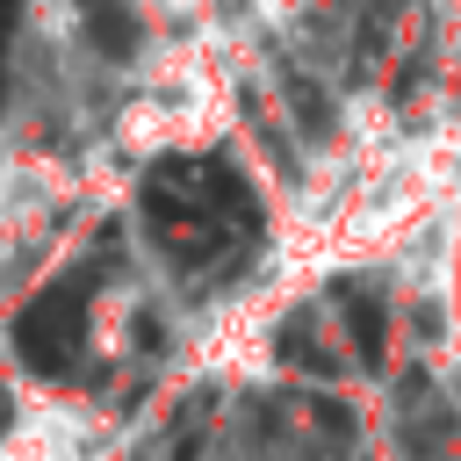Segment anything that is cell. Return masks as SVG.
<instances>
[{
    "label": "cell",
    "mask_w": 461,
    "mask_h": 461,
    "mask_svg": "<svg viewBox=\"0 0 461 461\" xmlns=\"http://www.w3.org/2000/svg\"><path fill=\"white\" fill-rule=\"evenodd\" d=\"M339 310H346L353 353H360V360H382V331H389V317H382V295H375V288H339Z\"/></svg>",
    "instance_id": "3957f363"
},
{
    "label": "cell",
    "mask_w": 461,
    "mask_h": 461,
    "mask_svg": "<svg viewBox=\"0 0 461 461\" xmlns=\"http://www.w3.org/2000/svg\"><path fill=\"white\" fill-rule=\"evenodd\" d=\"M79 339H86V288L65 281V288H43L22 317H14V346L36 375H65L79 360Z\"/></svg>",
    "instance_id": "6da1fadb"
},
{
    "label": "cell",
    "mask_w": 461,
    "mask_h": 461,
    "mask_svg": "<svg viewBox=\"0 0 461 461\" xmlns=\"http://www.w3.org/2000/svg\"><path fill=\"white\" fill-rule=\"evenodd\" d=\"M79 22H86V43L101 58H130L137 36H144V22H137L130 0H79Z\"/></svg>",
    "instance_id": "7a4b0ae2"
}]
</instances>
